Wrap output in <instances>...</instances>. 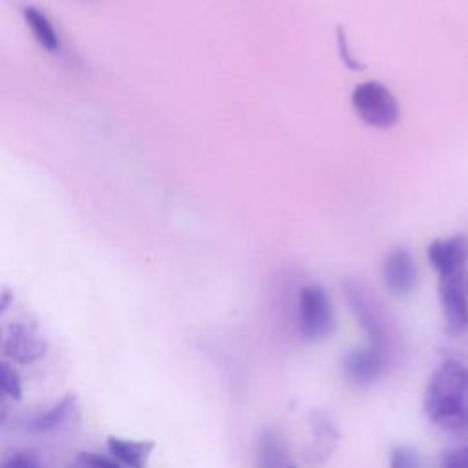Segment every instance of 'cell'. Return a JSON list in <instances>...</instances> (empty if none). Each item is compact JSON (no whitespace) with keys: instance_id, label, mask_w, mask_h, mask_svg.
I'll use <instances>...</instances> for the list:
<instances>
[{"instance_id":"9a60e30c","label":"cell","mask_w":468,"mask_h":468,"mask_svg":"<svg viewBox=\"0 0 468 468\" xmlns=\"http://www.w3.org/2000/svg\"><path fill=\"white\" fill-rule=\"evenodd\" d=\"M0 395L5 399L20 400L22 397V382L18 371L7 362H0Z\"/></svg>"},{"instance_id":"8fae6325","label":"cell","mask_w":468,"mask_h":468,"mask_svg":"<svg viewBox=\"0 0 468 468\" xmlns=\"http://www.w3.org/2000/svg\"><path fill=\"white\" fill-rule=\"evenodd\" d=\"M22 15L40 48L46 49L48 53H57L60 49V38L49 18L35 5H26Z\"/></svg>"},{"instance_id":"603a6c76","label":"cell","mask_w":468,"mask_h":468,"mask_svg":"<svg viewBox=\"0 0 468 468\" xmlns=\"http://www.w3.org/2000/svg\"><path fill=\"white\" fill-rule=\"evenodd\" d=\"M466 292H468V278H466Z\"/></svg>"},{"instance_id":"5b68a950","label":"cell","mask_w":468,"mask_h":468,"mask_svg":"<svg viewBox=\"0 0 468 468\" xmlns=\"http://www.w3.org/2000/svg\"><path fill=\"white\" fill-rule=\"evenodd\" d=\"M439 305L444 320V331L450 336H461L468 329V296L464 289V271L437 274Z\"/></svg>"},{"instance_id":"6da1fadb","label":"cell","mask_w":468,"mask_h":468,"mask_svg":"<svg viewBox=\"0 0 468 468\" xmlns=\"http://www.w3.org/2000/svg\"><path fill=\"white\" fill-rule=\"evenodd\" d=\"M430 422L442 430L459 431L468 426V367L446 360L431 373L422 399Z\"/></svg>"},{"instance_id":"ba28073f","label":"cell","mask_w":468,"mask_h":468,"mask_svg":"<svg viewBox=\"0 0 468 468\" xmlns=\"http://www.w3.org/2000/svg\"><path fill=\"white\" fill-rule=\"evenodd\" d=\"M386 367V356L384 351L367 346V347H355L347 351V355L342 360V369L344 377L355 384V386H369L377 382Z\"/></svg>"},{"instance_id":"3957f363","label":"cell","mask_w":468,"mask_h":468,"mask_svg":"<svg viewBox=\"0 0 468 468\" xmlns=\"http://www.w3.org/2000/svg\"><path fill=\"white\" fill-rule=\"evenodd\" d=\"M335 329V311L329 294L318 283H307L298 292V331L307 342L327 338Z\"/></svg>"},{"instance_id":"9c48e42d","label":"cell","mask_w":468,"mask_h":468,"mask_svg":"<svg viewBox=\"0 0 468 468\" xmlns=\"http://www.w3.org/2000/svg\"><path fill=\"white\" fill-rule=\"evenodd\" d=\"M426 258L435 274L464 271L468 261V238L464 234L435 238L426 247Z\"/></svg>"},{"instance_id":"e0dca14e","label":"cell","mask_w":468,"mask_h":468,"mask_svg":"<svg viewBox=\"0 0 468 468\" xmlns=\"http://www.w3.org/2000/svg\"><path fill=\"white\" fill-rule=\"evenodd\" d=\"M439 468H468V444L444 450L439 461Z\"/></svg>"},{"instance_id":"7402d4cb","label":"cell","mask_w":468,"mask_h":468,"mask_svg":"<svg viewBox=\"0 0 468 468\" xmlns=\"http://www.w3.org/2000/svg\"><path fill=\"white\" fill-rule=\"evenodd\" d=\"M7 417V402H5V397L0 395V424L5 420Z\"/></svg>"},{"instance_id":"8992f818","label":"cell","mask_w":468,"mask_h":468,"mask_svg":"<svg viewBox=\"0 0 468 468\" xmlns=\"http://www.w3.org/2000/svg\"><path fill=\"white\" fill-rule=\"evenodd\" d=\"M380 274L386 289L395 296H408L419 278L415 260L406 247H395L386 254Z\"/></svg>"},{"instance_id":"4fadbf2b","label":"cell","mask_w":468,"mask_h":468,"mask_svg":"<svg viewBox=\"0 0 468 468\" xmlns=\"http://www.w3.org/2000/svg\"><path fill=\"white\" fill-rule=\"evenodd\" d=\"M258 468H289L287 450L276 430H265L258 441Z\"/></svg>"},{"instance_id":"7a4b0ae2","label":"cell","mask_w":468,"mask_h":468,"mask_svg":"<svg viewBox=\"0 0 468 468\" xmlns=\"http://www.w3.org/2000/svg\"><path fill=\"white\" fill-rule=\"evenodd\" d=\"M356 117L377 130H389L400 119V106L393 91L378 80H364L351 93Z\"/></svg>"},{"instance_id":"2e32d148","label":"cell","mask_w":468,"mask_h":468,"mask_svg":"<svg viewBox=\"0 0 468 468\" xmlns=\"http://www.w3.org/2000/svg\"><path fill=\"white\" fill-rule=\"evenodd\" d=\"M389 468H422V463L413 448L397 446L389 453Z\"/></svg>"},{"instance_id":"ac0fdd59","label":"cell","mask_w":468,"mask_h":468,"mask_svg":"<svg viewBox=\"0 0 468 468\" xmlns=\"http://www.w3.org/2000/svg\"><path fill=\"white\" fill-rule=\"evenodd\" d=\"M0 468H44L42 463L29 452H16L0 463Z\"/></svg>"},{"instance_id":"52a82bcc","label":"cell","mask_w":468,"mask_h":468,"mask_svg":"<svg viewBox=\"0 0 468 468\" xmlns=\"http://www.w3.org/2000/svg\"><path fill=\"white\" fill-rule=\"evenodd\" d=\"M48 340L35 324L16 322L7 329L4 351L9 358L20 364H31L46 355Z\"/></svg>"},{"instance_id":"44dd1931","label":"cell","mask_w":468,"mask_h":468,"mask_svg":"<svg viewBox=\"0 0 468 468\" xmlns=\"http://www.w3.org/2000/svg\"><path fill=\"white\" fill-rule=\"evenodd\" d=\"M69 468H101V466H99V464H95V463H91V461H88L86 457L79 455V457H77V461H75V464H73V466H69Z\"/></svg>"},{"instance_id":"cb8c5ba5","label":"cell","mask_w":468,"mask_h":468,"mask_svg":"<svg viewBox=\"0 0 468 468\" xmlns=\"http://www.w3.org/2000/svg\"><path fill=\"white\" fill-rule=\"evenodd\" d=\"M289 468H296V466H289Z\"/></svg>"},{"instance_id":"5bb4252c","label":"cell","mask_w":468,"mask_h":468,"mask_svg":"<svg viewBox=\"0 0 468 468\" xmlns=\"http://www.w3.org/2000/svg\"><path fill=\"white\" fill-rule=\"evenodd\" d=\"M335 35H336V49H338V57L340 62L344 64V68L351 69V71H362L366 68V64L356 57V53L351 49L346 27L342 24H336L335 27Z\"/></svg>"},{"instance_id":"7c38bea8","label":"cell","mask_w":468,"mask_h":468,"mask_svg":"<svg viewBox=\"0 0 468 468\" xmlns=\"http://www.w3.org/2000/svg\"><path fill=\"white\" fill-rule=\"evenodd\" d=\"M77 404V397L73 393H68L66 397H62L58 402H55L49 410L38 413L31 422H29V430L35 433H44V431H53L57 428H60L68 417L73 413Z\"/></svg>"},{"instance_id":"d6986e66","label":"cell","mask_w":468,"mask_h":468,"mask_svg":"<svg viewBox=\"0 0 468 468\" xmlns=\"http://www.w3.org/2000/svg\"><path fill=\"white\" fill-rule=\"evenodd\" d=\"M82 457H86L88 461H91V463H95V464H99L101 468H121L115 461H110L108 457H102V455H99V453H80Z\"/></svg>"},{"instance_id":"30bf717a","label":"cell","mask_w":468,"mask_h":468,"mask_svg":"<svg viewBox=\"0 0 468 468\" xmlns=\"http://www.w3.org/2000/svg\"><path fill=\"white\" fill-rule=\"evenodd\" d=\"M106 444L110 453L128 468H146L148 459L155 448L154 441H133L117 435H110Z\"/></svg>"},{"instance_id":"ffe728a7","label":"cell","mask_w":468,"mask_h":468,"mask_svg":"<svg viewBox=\"0 0 468 468\" xmlns=\"http://www.w3.org/2000/svg\"><path fill=\"white\" fill-rule=\"evenodd\" d=\"M13 302V291L7 289V287H2L0 289V313L5 311Z\"/></svg>"},{"instance_id":"277c9868","label":"cell","mask_w":468,"mask_h":468,"mask_svg":"<svg viewBox=\"0 0 468 468\" xmlns=\"http://www.w3.org/2000/svg\"><path fill=\"white\" fill-rule=\"evenodd\" d=\"M342 287H344L347 303H349L356 322L367 335L371 346L382 349L389 338V327H388L386 313H384L382 305L378 303L377 296L367 289L366 283H362L360 280H355V278H347L342 283Z\"/></svg>"}]
</instances>
